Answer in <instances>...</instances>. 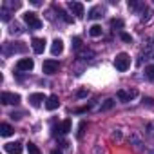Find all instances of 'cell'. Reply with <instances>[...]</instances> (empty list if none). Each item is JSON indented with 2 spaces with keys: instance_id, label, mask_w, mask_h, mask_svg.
I'll return each instance as SVG.
<instances>
[{
  "instance_id": "cell-1",
  "label": "cell",
  "mask_w": 154,
  "mask_h": 154,
  "mask_svg": "<svg viewBox=\"0 0 154 154\" xmlns=\"http://www.w3.org/2000/svg\"><path fill=\"white\" fill-rule=\"evenodd\" d=\"M114 67L118 69V71H127L129 67H131V56L127 54V53H120L116 58H114Z\"/></svg>"
},
{
  "instance_id": "cell-2",
  "label": "cell",
  "mask_w": 154,
  "mask_h": 154,
  "mask_svg": "<svg viewBox=\"0 0 154 154\" xmlns=\"http://www.w3.org/2000/svg\"><path fill=\"white\" fill-rule=\"evenodd\" d=\"M24 22L29 26V29H40L42 27V20L36 17V13H33V11H27V13H24Z\"/></svg>"
},
{
  "instance_id": "cell-3",
  "label": "cell",
  "mask_w": 154,
  "mask_h": 154,
  "mask_svg": "<svg viewBox=\"0 0 154 154\" xmlns=\"http://www.w3.org/2000/svg\"><path fill=\"white\" fill-rule=\"evenodd\" d=\"M58 62L56 60H53V58H49V60H44V63H42V71L45 72V74H54V72H58Z\"/></svg>"
},
{
  "instance_id": "cell-4",
  "label": "cell",
  "mask_w": 154,
  "mask_h": 154,
  "mask_svg": "<svg viewBox=\"0 0 154 154\" xmlns=\"http://www.w3.org/2000/svg\"><path fill=\"white\" fill-rule=\"evenodd\" d=\"M0 102L4 105H17L20 102V96L15 94V93H2L0 94Z\"/></svg>"
},
{
  "instance_id": "cell-5",
  "label": "cell",
  "mask_w": 154,
  "mask_h": 154,
  "mask_svg": "<svg viewBox=\"0 0 154 154\" xmlns=\"http://www.w3.org/2000/svg\"><path fill=\"white\" fill-rule=\"evenodd\" d=\"M4 150H6L8 154H20V152L24 150V147H22L20 141H11V143H6V145H4Z\"/></svg>"
},
{
  "instance_id": "cell-6",
  "label": "cell",
  "mask_w": 154,
  "mask_h": 154,
  "mask_svg": "<svg viewBox=\"0 0 154 154\" xmlns=\"http://www.w3.org/2000/svg\"><path fill=\"white\" fill-rule=\"evenodd\" d=\"M69 9L72 11V15H76V18H82L85 15L84 4H80V2H69Z\"/></svg>"
},
{
  "instance_id": "cell-7",
  "label": "cell",
  "mask_w": 154,
  "mask_h": 154,
  "mask_svg": "<svg viewBox=\"0 0 154 154\" xmlns=\"http://www.w3.org/2000/svg\"><path fill=\"white\" fill-rule=\"evenodd\" d=\"M35 67V62H33V58H22V60H18V63H17V69L18 71H31Z\"/></svg>"
},
{
  "instance_id": "cell-8",
  "label": "cell",
  "mask_w": 154,
  "mask_h": 154,
  "mask_svg": "<svg viewBox=\"0 0 154 154\" xmlns=\"http://www.w3.org/2000/svg\"><path fill=\"white\" fill-rule=\"evenodd\" d=\"M136 91L134 89H129V91H118V100L120 102H123V103H127V102H131L132 98H136Z\"/></svg>"
},
{
  "instance_id": "cell-9",
  "label": "cell",
  "mask_w": 154,
  "mask_h": 154,
  "mask_svg": "<svg viewBox=\"0 0 154 154\" xmlns=\"http://www.w3.org/2000/svg\"><path fill=\"white\" fill-rule=\"evenodd\" d=\"M29 102H31L33 107H40L42 102H47V100H45V96L42 93H33V94H29Z\"/></svg>"
},
{
  "instance_id": "cell-10",
  "label": "cell",
  "mask_w": 154,
  "mask_h": 154,
  "mask_svg": "<svg viewBox=\"0 0 154 154\" xmlns=\"http://www.w3.org/2000/svg\"><path fill=\"white\" fill-rule=\"evenodd\" d=\"M45 49V40L44 38H33V51L36 54H42Z\"/></svg>"
},
{
  "instance_id": "cell-11",
  "label": "cell",
  "mask_w": 154,
  "mask_h": 154,
  "mask_svg": "<svg viewBox=\"0 0 154 154\" xmlns=\"http://www.w3.org/2000/svg\"><path fill=\"white\" fill-rule=\"evenodd\" d=\"M58 105H60V100H58L56 94H51L47 98V102H45V109L47 111H54V109H58Z\"/></svg>"
},
{
  "instance_id": "cell-12",
  "label": "cell",
  "mask_w": 154,
  "mask_h": 154,
  "mask_svg": "<svg viewBox=\"0 0 154 154\" xmlns=\"http://www.w3.org/2000/svg\"><path fill=\"white\" fill-rule=\"evenodd\" d=\"M51 53H53V56H58V54L63 53V42H62L60 38H56V40L53 42V45H51Z\"/></svg>"
},
{
  "instance_id": "cell-13",
  "label": "cell",
  "mask_w": 154,
  "mask_h": 154,
  "mask_svg": "<svg viewBox=\"0 0 154 154\" xmlns=\"http://www.w3.org/2000/svg\"><path fill=\"white\" fill-rule=\"evenodd\" d=\"M102 13H103V9H102L100 6H94V8L89 11V15H87V17H89L91 20H96V18H100V17H102Z\"/></svg>"
},
{
  "instance_id": "cell-14",
  "label": "cell",
  "mask_w": 154,
  "mask_h": 154,
  "mask_svg": "<svg viewBox=\"0 0 154 154\" xmlns=\"http://www.w3.org/2000/svg\"><path fill=\"white\" fill-rule=\"evenodd\" d=\"M0 134H2L4 138L11 136V134H13V127H11L9 123H2V125H0Z\"/></svg>"
},
{
  "instance_id": "cell-15",
  "label": "cell",
  "mask_w": 154,
  "mask_h": 154,
  "mask_svg": "<svg viewBox=\"0 0 154 154\" xmlns=\"http://www.w3.org/2000/svg\"><path fill=\"white\" fill-rule=\"evenodd\" d=\"M89 35L91 36H102V26H98V24H94V26H91V29H89Z\"/></svg>"
},
{
  "instance_id": "cell-16",
  "label": "cell",
  "mask_w": 154,
  "mask_h": 154,
  "mask_svg": "<svg viewBox=\"0 0 154 154\" xmlns=\"http://www.w3.org/2000/svg\"><path fill=\"white\" fill-rule=\"evenodd\" d=\"M129 9H132V11H140V9H145V4H141V2H134V0H131V2H129Z\"/></svg>"
},
{
  "instance_id": "cell-17",
  "label": "cell",
  "mask_w": 154,
  "mask_h": 154,
  "mask_svg": "<svg viewBox=\"0 0 154 154\" xmlns=\"http://www.w3.org/2000/svg\"><path fill=\"white\" fill-rule=\"evenodd\" d=\"M69 131H71V120H63L62 125H60V132L62 134H67Z\"/></svg>"
},
{
  "instance_id": "cell-18",
  "label": "cell",
  "mask_w": 154,
  "mask_h": 154,
  "mask_svg": "<svg viewBox=\"0 0 154 154\" xmlns=\"http://www.w3.org/2000/svg\"><path fill=\"white\" fill-rule=\"evenodd\" d=\"M145 76H147L149 80L154 82V65H147V67H145Z\"/></svg>"
},
{
  "instance_id": "cell-19",
  "label": "cell",
  "mask_w": 154,
  "mask_h": 154,
  "mask_svg": "<svg viewBox=\"0 0 154 154\" xmlns=\"http://www.w3.org/2000/svg\"><path fill=\"white\" fill-rule=\"evenodd\" d=\"M0 15H2V20H4V22H9L11 13H9V9H8V8H4V6H2V9H0Z\"/></svg>"
},
{
  "instance_id": "cell-20",
  "label": "cell",
  "mask_w": 154,
  "mask_h": 154,
  "mask_svg": "<svg viewBox=\"0 0 154 154\" xmlns=\"http://www.w3.org/2000/svg\"><path fill=\"white\" fill-rule=\"evenodd\" d=\"M114 107V100L112 98H107L105 102H103V105H102V111H109V109H112Z\"/></svg>"
},
{
  "instance_id": "cell-21",
  "label": "cell",
  "mask_w": 154,
  "mask_h": 154,
  "mask_svg": "<svg viewBox=\"0 0 154 154\" xmlns=\"http://www.w3.org/2000/svg\"><path fill=\"white\" fill-rule=\"evenodd\" d=\"M27 154H40V149L35 143H29L27 145Z\"/></svg>"
},
{
  "instance_id": "cell-22",
  "label": "cell",
  "mask_w": 154,
  "mask_h": 154,
  "mask_svg": "<svg viewBox=\"0 0 154 154\" xmlns=\"http://www.w3.org/2000/svg\"><path fill=\"white\" fill-rule=\"evenodd\" d=\"M22 4L20 2H4V8H9V9H18Z\"/></svg>"
},
{
  "instance_id": "cell-23",
  "label": "cell",
  "mask_w": 154,
  "mask_h": 154,
  "mask_svg": "<svg viewBox=\"0 0 154 154\" xmlns=\"http://www.w3.org/2000/svg\"><path fill=\"white\" fill-rule=\"evenodd\" d=\"M58 15H60V17H62V18H63L65 22H69V24L72 22V17H69V15H67L65 11H62V9H58Z\"/></svg>"
},
{
  "instance_id": "cell-24",
  "label": "cell",
  "mask_w": 154,
  "mask_h": 154,
  "mask_svg": "<svg viewBox=\"0 0 154 154\" xmlns=\"http://www.w3.org/2000/svg\"><path fill=\"white\" fill-rule=\"evenodd\" d=\"M82 47V40L78 38V36H76V38H72V49H76V51H78Z\"/></svg>"
},
{
  "instance_id": "cell-25",
  "label": "cell",
  "mask_w": 154,
  "mask_h": 154,
  "mask_svg": "<svg viewBox=\"0 0 154 154\" xmlns=\"http://www.w3.org/2000/svg\"><path fill=\"white\" fill-rule=\"evenodd\" d=\"M150 15H152V11H150L149 8H145V9H143V17H141V20H143V22H147V20L150 18Z\"/></svg>"
},
{
  "instance_id": "cell-26",
  "label": "cell",
  "mask_w": 154,
  "mask_h": 154,
  "mask_svg": "<svg viewBox=\"0 0 154 154\" xmlns=\"http://www.w3.org/2000/svg\"><path fill=\"white\" fill-rule=\"evenodd\" d=\"M9 31H11V33H13V35H15V33H17V35H18V33H22V27H20V26H18V24H13V26H11V29H9Z\"/></svg>"
},
{
  "instance_id": "cell-27",
  "label": "cell",
  "mask_w": 154,
  "mask_h": 154,
  "mask_svg": "<svg viewBox=\"0 0 154 154\" xmlns=\"http://www.w3.org/2000/svg\"><path fill=\"white\" fill-rule=\"evenodd\" d=\"M111 26H112V27H123V22L114 18V20H111Z\"/></svg>"
},
{
  "instance_id": "cell-28",
  "label": "cell",
  "mask_w": 154,
  "mask_h": 154,
  "mask_svg": "<svg viewBox=\"0 0 154 154\" xmlns=\"http://www.w3.org/2000/svg\"><path fill=\"white\" fill-rule=\"evenodd\" d=\"M84 129H85V122H82V123H80V127H78V138H82V136H84Z\"/></svg>"
},
{
  "instance_id": "cell-29",
  "label": "cell",
  "mask_w": 154,
  "mask_h": 154,
  "mask_svg": "<svg viewBox=\"0 0 154 154\" xmlns=\"http://www.w3.org/2000/svg\"><path fill=\"white\" fill-rule=\"evenodd\" d=\"M122 40H123V42H132L131 35H127V33H122Z\"/></svg>"
},
{
  "instance_id": "cell-30",
  "label": "cell",
  "mask_w": 154,
  "mask_h": 154,
  "mask_svg": "<svg viewBox=\"0 0 154 154\" xmlns=\"http://www.w3.org/2000/svg\"><path fill=\"white\" fill-rule=\"evenodd\" d=\"M84 96H87V91L85 89H80L78 91V98H84Z\"/></svg>"
},
{
  "instance_id": "cell-31",
  "label": "cell",
  "mask_w": 154,
  "mask_h": 154,
  "mask_svg": "<svg viewBox=\"0 0 154 154\" xmlns=\"http://www.w3.org/2000/svg\"><path fill=\"white\" fill-rule=\"evenodd\" d=\"M51 154H62V152H60V150H53Z\"/></svg>"
}]
</instances>
